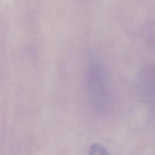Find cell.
<instances>
[{
	"instance_id": "1",
	"label": "cell",
	"mask_w": 155,
	"mask_h": 155,
	"mask_svg": "<svg viewBox=\"0 0 155 155\" xmlns=\"http://www.w3.org/2000/svg\"><path fill=\"white\" fill-rule=\"evenodd\" d=\"M89 155H108V153L102 145L93 143L90 147Z\"/></svg>"
}]
</instances>
